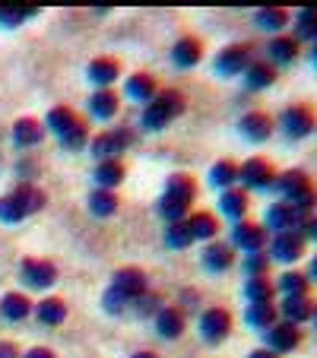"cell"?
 Masks as SVG:
<instances>
[{
	"instance_id": "cell-48",
	"label": "cell",
	"mask_w": 317,
	"mask_h": 358,
	"mask_svg": "<svg viewBox=\"0 0 317 358\" xmlns=\"http://www.w3.org/2000/svg\"><path fill=\"white\" fill-rule=\"evenodd\" d=\"M26 358H55V352L45 349V345H35V349L26 352Z\"/></svg>"
},
{
	"instance_id": "cell-43",
	"label": "cell",
	"mask_w": 317,
	"mask_h": 358,
	"mask_svg": "<svg viewBox=\"0 0 317 358\" xmlns=\"http://www.w3.org/2000/svg\"><path fill=\"white\" fill-rule=\"evenodd\" d=\"M86 136H89L86 124H83V121H73V124H70V127L61 134V143H64L67 149H83V146H86Z\"/></svg>"
},
{
	"instance_id": "cell-4",
	"label": "cell",
	"mask_w": 317,
	"mask_h": 358,
	"mask_svg": "<svg viewBox=\"0 0 317 358\" xmlns=\"http://www.w3.org/2000/svg\"><path fill=\"white\" fill-rule=\"evenodd\" d=\"M302 339L304 336L295 324H286V320L279 324L276 320L270 330H263V343H267L263 349H270L273 355H286V352H295L298 345H302Z\"/></svg>"
},
{
	"instance_id": "cell-23",
	"label": "cell",
	"mask_w": 317,
	"mask_h": 358,
	"mask_svg": "<svg viewBox=\"0 0 317 358\" xmlns=\"http://www.w3.org/2000/svg\"><path fill=\"white\" fill-rule=\"evenodd\" d=\"M279 311L273 301H257V304H248V311H244V320H248L251 327H257V330H270L273 324H276Z\"/></svg>"
},
{
	"instance_id": "cell-28",
	"label": "cell",
	"mask_w": 317,
	"mask_h": 358,
	"mask_svg": "<svg viewBox=\"0 0 317 358\" xmlns=\"http://www.w3.org/2000/svg\"><path fill=\"white\" fill-rule=\"evenodd\" d=\"M276 289L283 292L286 298L289 295H308L311 279H308V273H302V270H286L283 276L276 279Z\"/></svg>"
},
{
	"instance_id": "cell-10",
	"label": "cell",
	"mask_w": 317,
	"mask_h": 358,
	"mask_svg": "<svg viewBox=\"0 0 317 358\" xmlns=\"http://www.w3.org/2000/svg\"><path fill=\"white\" fill-rule=\"evenodd\" d=\"M273 190H279V194H283V200L292 203V200H298V196L311 194V190H314V184H311L308 171L289 169V171H283V175H276V184H273Z\"/></svg>"
},
{
	"instance_id": "cell-54",
	"label": "cell",
	"mask_w": 317,
	"mask_h": 358,
	"mask_svg": "<svg viewBox=\"0 0 317 358\" xmlns=\"http://www.w3.org/2000/svg\"><path fill=\"white\" fill-rule=\"evenodd\" d=\"M311 320H314V327H317V308H314V317H311Z\"/></svg>"
},
{
	"instance_id": "cell-50",
	"label": "cell",
	"mask_w": 317,
	"mask_h": 358,
	"mask_svg": "<svg viewBox=\"0 0 317 358\" xmlns=\"http://www.w3.org/2000/svg\"><path fill=\"white\" fill-rule=\"evenodd\" d=\"M248 358H279V355H273L270 349H254V352H251Z\"/></svg>"
},
{
	"instance_id": "cell-21",
	"label": "cell",
	"mask_w": 317,
	"mask_h": 358,
	"mask_svg": "<svg viewBox=\"0 0 317 358\" xmlns=\"http://www.w3.org/2000/svg\"><path fill=\"white\" fill-rule=\"evenodd\" d=\"M184 222H188V229H190V235H194V241H209V238H216V231H219L216 216H213V213H206V210L190 213Z\"/></svg>"
},
{
	"instance_id": "cell-22",
	"label": "cell",
	"mask_w": 317,
	"mask_h": 358,
	"mask_svg": "<svg viewBox=\"0 0 317 358\" xmlns=\"http://www.w3.org/2000/svg\"><path fill=\"white\" fill-rule=\"evenodd\" d=\"M200 57H203V45L197 38H190V35L178 38L175 48H171V61H175L178 67H194Z\"/></svg>"
},
{
	"instance_id": "cell-1",
	"label": "cell",
	"mask_w": 317,
	"mask_h": 358,
	"mask_svg": "<svg viewBox=\"0 0 317 358\" xmlns=\"http://www.w3.org/2000/svg\"><path fill=\"white\" fill-rule=\"evenodd\" d=\"M184 111V99L181 92H155V99L146 101V111H143V127L146 130H162L165 124H171L178 115Z\"/></svg>"
},
{
	"instance_id": "cell-52",
	"label": "cell",
	"mask_w": 317,
	"mask_h": 358,
	"mask_svg": "<svg viewBox=\"0 0 317 358\" xmlns=\"http://www.w3.org/2000/svg\"><path fill=\"white\" fill-rule=\"evenodd\" d=\"M130 358H159L155 352H136V355H130Z\"/></svg>"
},
{
	"instance_id": "cell-19",
	"label": "cell",
	"mask_w": 317,
	"mask_h": 358,
	"mask_svg": "<svg viewBox=\"0 0 317 358\" xmlns=\"http://www.w3.org/2000/svg\"><path fill=\"white\" fill-rule=\"evenodd\" d=\"M276 83V67L267 61H251L248 70H244V86L251 89V92H260V89L273 86Z\"/></svg>"
},
{
	"instance_id": "cell-29",
	"label": "cell",
	"mask_w": 317,
	"mask_h": 358,
	"mask_svg": "<svg viewBox=\"0 0 317 358\" xmlns=\"http://www.w3.org/2000/svg\"><path fill=\"white\" fill-rule=\"evenodd\" d=\"M13 200L20 203L22 216H32V213H38L41 206H45V194H41L38 187H32V184H20V187L13 190Z\"/></svg>"
},
{
	"instance_id": "cell-49",
	"label": "cell",
	"mask_w": 317,
	"mask_h": 358,
	"mask_svg": "<svg viewBox=\"0 0 317 358\" xmlns=\"http://www.w3.org/2000/svg\"><path fill=\"white\" fill-rule=\"evenodd\" d=\"M0 358H20V352L13 343H0Z\"/></svg>"
},
{
	"instance_id": "cell-47",
	"label": "cell",
	"mask_w": 317,
	"mask_h": 358,
	"mask_svg": "<svg viewBox=\"0 0 317 358\" xmlns=\"http://www.w3.org/2000/svg\"><path fill=\"white\" fill-rule=\"evenodd\" d=\"M298 231H302L308 241H317V216H308V219H304V225H302Z\"/></svg>"
},
{
	"instance_id": "cell-39",
	"label": "cell",
	"mask_w": 317,
	"mask_h": 358,
	"mask_svg": "<svg viewBox=\"0 0 317 358\" xmlns=\"http://www.w3.org/2000/svg\"><path fill=\"white\" fill-rule=\"evenodd\" d=\"M165 244H169V248H175V250L190 248V244H194V235H190L188 222H171L169 229H165Z\"/></svg>"
},
{
	"instance_id": "cell-14",
	"label": "cell",
	"mask_w": 317,
	"mask_h": 358,
	"mask_svg": "<svg viewBox=\"0 0 317 358\" xmlns=\"http://www.w3.org/2000/svg\"><path fill=\"white\" fill-rule=\"evenodd\" d=\"M314 308L317 304L311 301L308 295H289V298H283V304H279L276 311H279V317H286V324H304V320H311L314 317Z\"/></svg>"
},
{
	"instance_id": "cell-9",
	"label": "cell",
	"mask_w": 317,
	"mask_h": 358,
	"mask_svg": "<svg viewBox=\"0 0 317 358\" xmlns=\"http://www.w3.org/2000/svg\"><path fill=\"white\" fill-rule=\"evenodd\" d=\"M20 279H22V285L26 289H51L55 285V279H57V270H55V264L51 260H22V266H20Z\"/></svg>"
},
{
	"instance_id": "cell-16",
	"label": "cell",
	"mask_w": 317,
	"mask_h": 358,
	"mask_svg": "<svg viewBox=\"0 0 317 358\" xmlns=\"http://www.w3.org/2000/svg\"><path fill=\"white\" fill-rule=\"evenodd\" d=\"M235 264V248L225 241H209L206 250H203V266L209 273H225L229 266Z\"/></svg>"
},
{
	"instance_id": "cell-6",
	"label": "cell",
	"mask_w": 317,
	"mask_h": 358,
	"mask_svg": "<svg viewBox=\"0 0 317 358\" xmlns=\"http://www.w3.org/2000/svg\"><path fill=\"white\" fill-rule=\"evenodd\" d=\"M304 219H308V216H302L292 203L279 200V203H273V206H267L263 229H273V235H276V231H292V229H302Z\"/></svg>"
},
{
	"instance_id": "cell-35",
	"label": "cell",
	"mask_w": 317,
	"mask_h": 358,
	"mask_svg": "<svg viewBox=\"0 0 317 358\" xmlns=\"http://www.w3.org/2000/svg\"><path fill=\"white\" fill-rule=\"evenodd\" d=\"M41 124L35 121V117H20V121L13 124V140L16 146H35V143L41 140Z\"/></svg>"
},
{
	"instance_id": "cell-33",
	"label": "cell",
	"mask_w": 317,
	"mask_h": 358,
	"mask_svg": "<svg viewBox=\"0 0 317 358\" xmlns=\"http://www.w3.org/2000/svg\"><path fill=\"white\" fill-rule=\"evenodd\" d=\"M209 184L219 190H232L238 184V165L229 162V159H223V162H216L213 169H209Z\"/></svg>"
},
{
	"instance_id": "cell-7",
	"label": "cell",
	"mask_w": 317,
	"mask_h": 358,
	"mask_svg": "<svg viewBox=\"0 0 317 358\" xmlns=\"http://www.w3.org/2000/svg\"><path fill=\"white\" fill-rule=\"evenodd\" d=\"M267 241H270V235H267V229H263L260 222L241 219V222H235V229H232V248H241L244 254L263 250L267 248Z\"/></svg>"
},
{
	"instance_id": "cell-15",
	"label": "cell",
	"mask_w": 317,
	"mask_h": 358,
	"mask_svg": "<svg viewBox=\"0 0 317 358\" xmlns=\"http://www.w3.org/2000/svg\"><path fill=\"white\" fill-rule=\"evenodd\" d=\"M238 134H241L244 140H251V143H263V140H270L273 121L263 115V111H248V115L238 121Z\"/></svg>"
},
{
	"instance_id": "cell-40",
	"label": "cell",
	"mask_w": 317,
	"mask_h": 358,
	"mask_svg": "<svg viewBox=\"0 0 317 358\" xmlns=\"http://www.w3.org/2000/svg\"><path fill=\"white\" fill-rule=\"evenodd\" d=\"M273 260L263 254V250H254V254H244V276H267V270H270Z\"/></svg>"
},
{
	"instance_id": "cell-30",
	"label": "cell",
	"mask_w": 317,
	"mask_h": 358,
	"mask_svg": "<svg viewBox=\"0 0 317 358\" xmlns=\"http://www.w3.org/2000/svg\"><path fill=\"white\" fill-rule=\"evenodd\" d=\"M124 165L118 162V159H105V162H99V169H95V181H99V187L101 190H111V187H118V184L124 181Z\"/></svg>"
},
{
	"instance_id": "cell-51",
	"label": "cell",
	"mask_w": 317,
	"mask_h": 358,
	"mask_svg": "<svg viewBox=\"0 0 317 358\" xmlns=\"http://www.w3.org/2000/svg\"><path fill=\"white\" fill-rule=\"evenodd\" d=\"M308 279H314V282H317V254H314V257H311V266H308Z\"/></svg>"
},
{
	"instance_id": "cell-38",
	"label": "cell",
	"mask_w": 317,
	"mask_h": 358,
	"mask_svg": "<svg viewBox=\"0 0 317 358\" xmlns=\"http://www.w3.org/2000/svg\"><path fill=\"white\" fill-rule=\"evenodd\" d=\"M127 95L136 101H149L155 99V80L149 73H134L127 80Z\"/></svg>"
},
{
	"instance_id": "cell-45",
	"label": "cell",
	"mask_w": 317,
	"mask_h": 358,
	"mask_svg": "<svg viewBox=\"0 0 317 358\" xmlns=\"http://www.w3.org/2000/svg\"><path fill=\"white\" fill-rule=\"evenodd\" d=\"M0 219L3 222H22V210H20V203L13 200V194H7V196H0Z\"/></svg>"
},
{
	"instance_id": "cell-2",
	"label": "cell",
	"mask_w": 317,
	"mask_h": 358,
	"mask_svg": "<svg viewBox=\"0 0 317 358\" xmlns=\"http://www.w3.org/2000/svg\"><path fill=\"white\" fill-rule=\"evenodd\" d=\"M267 244H270V250H267L270 260H276V264H295V260L304 254L308 238H304L298 229H292V231H276Z\"/></svg>"
},
{
	"instance_id": "cell-31",
	"label": "cell",
	"mask_w": 317,
	"mask_h": 358,
	"mask_svg": "<svg viewBox=\"0 0 317 358\" xmlns=\"http://www.w3.org/2000/svg\"><path fill=\"white\" fill-rule=\"evenodd\" d=\"M29 311H32V304H29V298L20 295V292H10V295L0 298V314L7 320H26Z\"/></svg>"
},
{
	"instance_id": "cell-27",
	"label": "cell",
	"mask_w": 317,
	"mask_h": 358,
	"mask_svg": "<svg viewBox=\"0 0 317 358\" xmlns=\"http://www.w3.org/2000/svg\"><path fill=\"white\" fill-rule=\"evenodd\" d=\"M118 111V95L111 92V89H95L92 95H89V115L92 117H111Z\"/></svg>"
},
{
	"instance_id": "cell-44",
	"label": "cell",
	"mask_w": 317,
	"mask_h": 358,
	"mask_svg": "<svg viewBox=\"0 0 317 358\" xmlns=\"http://www.w3.org/2000/svg\"><path fill=\"white\" fill-rule=\"evenodd\" d=\"M35 13V7H0V22L3 26H20Z\"/></svg>"
},
{
	"instance_id": "cell-41",
	"label": "cell",
	"mask_w": 317,
	"mask_h": 358,
	"mask_svg": "<svg viewBox=\"0 0 317 358\" xmlns=\"http://www.w3.org/2000/svg\"><path fill=\"white\" fill-rule=\"evenodd\" d=\"M130 308H134L136 314H143V317H146V314H159L165 304H162V295H155V292L146 289L140 298H134V301H130Z\"/></svg>"
},
{
	"instance_id": "cell-24",
	"label": "cell",
	"mask_w": 317,
	"mask_h": 358,
	"mask_svg": "<svg viewBox=\"0 0 317 358\" xmlns=\"http://www.w3.org/2000/svg\"><path fill=\"white\" fill-rule=\"evenodd\" d=\"M194 194H197V184L190 175H171L169 184H165V196L175 203H184V206H190Z\"/></svg>"
},
{
	"instance_id": "cell-13",
	"label": "cell",
	"mask_w": 317,
	"mask_h": 358,
	"mask_svg": "<svg viewBox=\"0 0 317 358\" xmlns=\"http://www.w3.org/2000/svg\"><path fill=\"white\" fill-rule=\"evenodd\" d=\"M251 64V51L244 45H229L223 48L216 55V73L223 76H235V73H244Z\"/></svg>"
},
{
	"instance_id": "cell-17",
	"label": "cell",
	"mask_w": 317,
	"mask_h": 358,
	"mask_svg": "<svg viewBox=\"0 0 317 358\" xmlns=\"http://www.w3.org/2000/svg\"><path fill=\"white\" fill-rule=\"evenodd\" d=\"M267 57L273 61V67H289L292 61H298V41L292 35H276L267 45Z\"/></svg>"
},
{
	"instance_id": "cell-53",
	"label": "cell",
	"mask_w": 317,
	"mask_h": 358,
	"mask_svg": "<svg viewBox=\"0 0 317 358\" xmlns=\"http://www.w3.org/2000/svg\"><path fill=\"white\" fill-rule=\"evenodd\" d=\"M311 61H314V67H317V45L311 48Z\"/></svg>"
},
{
	"instance_id": "cell-42",
	"label": "cell",
	"mask_w": 317,
	"mask_h": 358,
	"mask_svg": "<svg viewBox=\"0 0 317 358\" xmlns=\"http://www.w3.org/2000/svg\"><path fill=\"white\" fill-rule=\"evenodd\" d=\"M76 121V115H73V111H70V108H64V105H57V108H51V111H48V127H51V130H55V134H64V130H67L70 127V124H73Z\"/></svg>"
},
{
	"instance_id": "cell-12",
	"label": "cell",
	"mask_w": 317,
	"mask_h": 358,
	"mask_svg": "<svg viewBox=\"0 0 317 358\" xmlns=\"http://www.w3.org/2000/svg\"><path fill=\"white\" fill-rule=\"evenodd\" d=\"M111 289H118L127 301H134V298H140L143 292L149 289L146 282V273L136 270V266H124V270L115 273V279H111Z\"/></svg>"
},
{
	"instance_id": "cell-3",
	"label": "cell",
	"mask_w": 317,
	"mask_h": 358,
	"mask_svg": "<svg viewBox=\"0 0 317 358\" xmlns=\"http://www.w3.org/2000/svg\"><path fill=\"white\" fill-rule=\"evenodd\" d=\"M238 181L251 190H273V184H276V169L263 156H251L248 162L238 169Z\"/></svg>"
},
{
	"instance_id": "cell-11",
	"label": "cell",
	"mask_w": 317,
	"mask_h": 358,
	"mask_svg": "<svg viewBox=\"0 0 317 358\" xmlns=\"http://www.w3.org/2000/svg\"><path fill=\"white\" fill-rule=\"evenodd\" d=\"M127 146H130L127 130H105V134H99L92 140V156L101 159V162H105V159H118Z\"/></svg>"
},
{
	"instance_id": "cell-46",
	"label": "cell",
	"mask_w": 317,
	"mask_h": 358,
	"mask_svg": "<svg viewBox=\"0 0 317 358\" xmlns=\"http://www.w3.org/2000/svg\"><path fill=\"white\" fill-rule=\"evenodd\" d=\"M127 298H124L121 295V292H118V289H108V292H105V311H108V314H124V311H127Z\"/></svg>"
},
{
	"instance_id": "cell-36",
	"label": "cell",
	"mask_w": 317,
	"mask_h": 358,
	"mask_svg": "<svg viewBox=\"0 0 317 358\" xmlns=\"http://www.w3.org/2000/svg\"><path fill=\"white\" fill-rule=\"evenodd\" d=\"M89 210L95 213V216H115L118 213V194L115 190H101V187H95L92 194H89Z\"/></svg>"
},
{
	"instance_id": "cell-32",
	"label": "cell",
	"mask_w": 317,
	"mask_h": 358,
	"mask_svg": "<svg viewBox=\"0 0 317 358\" xmlns=\"http://www.w3.org/2000/svg\"><path fill=\"white\" fill-rule=\"evenodd\" d=\"M35 314H38L41 324L57 327V324H64V317H67V304H64L61 298H41L38 308H35Z\"/></svg>"
},
{
	"instance_id": "cell-5",
	"label": "cell",
	"mask_w": 317,
	"mask_h": 358,
	"mask_svg": "<svg viewBox=\"0 0 317 358\" xmlns=\"http://www.w3.org/2000/svg\"><path fill=\"white\" fill-rule=\"evenodd\" d=\"M279 127H283L286 136L292 140H302V136H311L317 130V121H314V111L308 105H289L279 117Z\"/></svg>"
},
{
	"instance_id": "cell-37",
	"label": "cell",
	"mask_w": 317,
	"mask_h": 358,
	"mask_svg": "<svg viewBox=\"0 0 317 358\" xmlns=\"http://www.w3.org/2000/svg\"><path fill=\"white\" fill-rule=\"evenodd\" d=\"M273 282L267 276H251L244 279V298L248 304H257V301H273Z\"/></svg>"
},
{
	"instance_id": "cell-8",
	"label": "cell",
	"mask_w": 317,
	"mask_h": 358,
	"mask_svg": "<svg viewBox=\"0 0 317 358\" xmlns=\"http://www.w3.org/2000/svg\"><path fill=\"white\" fill-rule=\"evenodd\" d=\"M232 333V314L225 308H209L200 317V336L206 339L209 345H219L223 339H229Z\"/></svg>"
},
{
	"instance_id": "cell-20",
	"label": "cell",
	"mask_w": 317,
	"mask_h": 358,
	"mask_svg": "<svg viewBox=\"0 0 317 358\" xmlns=\"http://www.w3.org/2000/svg\"><path fill=\"white\" fill-rule=\"evenodd\" d=\"M184 327H188V320H184L181 308H162L155 314V330L162 333L165 339H178L184 333Z\"/></svg>"
},
{
	"instance_id": "cell-34",
	"label": "cell",
	"mask_w": 317,
	"mask_h": 358,
	"mask_svg": "<svg viewBox=\"0 0 317 358\" xmlns=\"http://www.w3.org/2000/svg\"><path fill=\"white\" fill-rule=\"evenodd\" d=\"M295 41H311L317 45V7H304L295 16Z\"/></svg>"
},
{
	"instance_id": "cell-26",
	"label": "cell",
	"mask_w": 317,
	"mask_h": 358,
	"mask_svg": "<svg viewBox=\"0 0 317 358\" xmlns=\"http://www.w3.org/2000/svg\"><path fill=\"white\" fill-rule=\"evenodd\" d=\"M254 22L263 32H283V29L289 26V13H286L283 7H260L254 13Z\"/></svg>"
},
{
	"instance_id": "cell-25",
	"label": "cell",
	"mask_w": 317,
	"mask_h": 358,
	"mask_svg": "<svg viewBox=\"0 0 317 358\" xmlns=\"http://www.w3.org/2000/svg\"><path fill=\"white\" fill-rule=\"evenodd\" d=\"M118 76H121V67H118L111 57H95V61L89 64V80H92L95 86H101V89H108Z\"/></svg>"
},
{
	"instance_id": "cell-18",
	"label": "cell",
	"mask_w": 317,
	"mask_h": 358,
	"mask_svg": "<svg viewBox=\"0 0 317 358\" xmlns=\"http://www.w3.org/2000/svg\"><path fill=\"white\" fill-rule=\"evenodd\" d=\"M219 213H223L225 219H232V222H241V219L248 216V194L238 187L223 190V194H219Z\"/></svg>"
}]
</instances>
